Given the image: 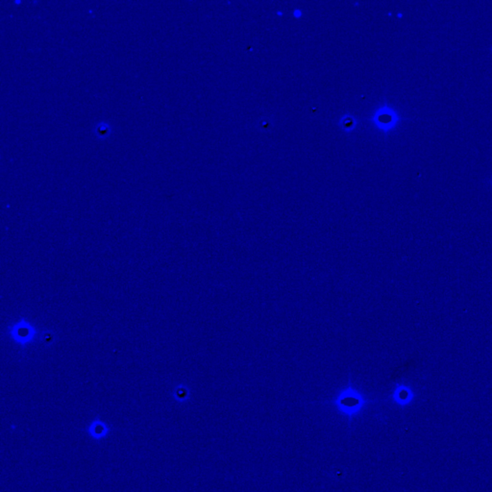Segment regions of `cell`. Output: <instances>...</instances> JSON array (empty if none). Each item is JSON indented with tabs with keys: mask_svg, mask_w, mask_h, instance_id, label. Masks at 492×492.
Masks as SVG:
<instances>
[{
	"mask_svg": "<svg viewBox=\"0 0 492 492\" xmlns=\"http://www.w3.org/2000/svg\"><path fill=\"white\" fill-rule=\"evenodd\" d=\"M94 133H95L96 137H98L100 139L108 138L112 133V126L110 125V123L108 121H104V120L99 121L98 123H97V125L94 129Z\"/></svg>",
	"mask_w": 492,
	"mask_h": 492,
	"instance_id": "obj_3",
	"label": "cell"
},
{
	"mask_svg": "<svg viewBox=\"0 0 492 492\" xmlns=\"http://www.w3.org/2000/svg\"><path fill=\"white\" fill-rule=\"evenodd\" d=\"M11 334L18 343L24 345L26 343H29V341L33 339V336L35 335V330L33 326H31L28 322L21 320L17 325H15V327H13Z\"/></svg>",
	"mask_w": 492,
	"mask_h": 492,
	"instance_id": "obj_1",
	"label": "cell"
},
{
	"mask_svg": "<svg viewBox=\"0 0 492 492\" xmlns=\"http://www.w3.org/2000/svg\"><path fill=\"white\" fill-rule=\"evenodd\" d=\"M87 433H89V435L93 439H95V440H101V439L105 438L109 434V433H110V428L102 420L95 419L89 425V427L87 429Z\"/></svg>",
	"mask_w": 492,
	"mask_h": 492,
	"instance_id": "obj_2",
	"label": "cell"
},
{
	"mask_svg": "<svg viewBox=\"0 0 492 492\" xmlns=\"http://www.w3.org/2000/svg\"></svg>",
	"mask_w": 492,
	"mask_h": 492,
	"instance_id": "obj_5",
	"label": "cell"
},
{
	"mask_svg": "<svg viewBox=\"0 0 492 492\" xmlns=\"http://www.w3.org/2000/svg\"><path fill=\"white\" fill-rule=\"evenodd\" d=\"M491 52H492V46H491Z\"/></svg>",
	"mask_w": 492,
	"mask_h": 492,
	"instance_id": "obj_4",
	"label": "cell"
}]
</instances>
